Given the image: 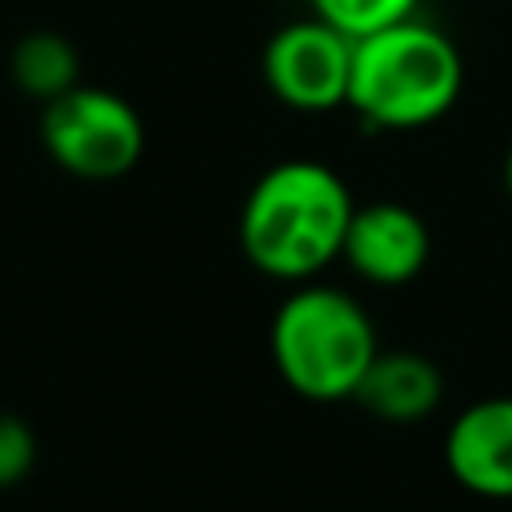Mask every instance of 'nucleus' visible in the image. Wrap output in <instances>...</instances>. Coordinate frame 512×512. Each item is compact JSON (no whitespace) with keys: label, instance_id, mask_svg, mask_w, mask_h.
Here are the masks:
<instances>
[{"label":"nucleus","instance_id":"obj_1","mask_svg":"<svg viewBox=\"0 0 512 512\" xmlns=\"http://www.w3.org/2000/svg\"><path fill=\"white\" fill-rule=\"evenodd\" d=\"M348 184L320 160H280L244 196L240 248L272 280L304 284L328 268L352 220Z\"/></svg>","mask_w":512,"mask_h":512},{"label":"nucleus","instance_id":"obj_2","mask_svg":"<svg viewBox=\"0 0 512 512\" xmlns=\"http://www.w3.org/2000/svg\"><path fill=\"white\" fill-rule=\"evenodd\" d=\"M464 84V60L436 24L416 16L352 44L348 108L372 128H424L440 120Z\"/></svg>","mask_w":512,"mask_h":512},{"label":"nucleus","instance_id":"obj_3","mask_svg":"<svg viewBox=\"0 0 512 512\" xmlns=\"http://www.w3.org/2000/svg\"><path fill=\"white\" fill-rule=\"evenodd\" d=\"M280 380L304 400H352L376 348L368 312L332 284H300L272 316L268 332Z\"/></svg>","mask_w":512,"mask_h":512},{"label":"nucleus","instance_id":"obj_4","mask_svg":"<svg viewBox=\"0 0 512 512\" xmlns=\"http://www.w3.org/2000/svg\"><path fill=\"white\" fill-rule=\"evenodd\" d=\"M40 144L76 180H120L144 156V120L120 92L80 80L44 104Z\"/></svg>","mask_w":512,"mask_h":512},{"label":"nucleus","instance_id":"obj_5","mask_svg":"<svg viewBox=\"0 0 512 512\" xmlns=\"http://www.w3.org/2000/svg\"><path fill=\"white\" fill-rule=\"evenodd\" d=\"M352 36L328 20H292L264 44V80L272 96L296 112H328L348 104Z\"/></svg>","mask_w":512,"mask_h":512},{"label":"nucleus","instance_id":"obj_6","mask_svg":"<svg viewBox=\"0 0 512 512\" xmlns=\"http://www.w3.org/2000/svg\"><path fill=\"white\" fill-rule=\"evenodd\" d=\"M428 224L400 200H372V204H356L348 232H344V248L340 260H348V268L380 288H396L408 284L424 272L428 264Z\"/></svg>","mask_w":512,"mask_h":512},{"label":"nucleus","instance_id":"obj_7","mask_svg":"<svg viewBox=\"0 0 512 512\" xmlns=\"http://www.w3.org/2000/svg\"><path fill=\"white\" fill-rule=\"evenodd\" d=\"M444 464L460 488L512 500V396L468 404L444 436Z\"/></svg>","mask_w":512,"mask_h":512},{"label":"nucleus","instance_id":"obj_8","mask_svg":"<svg viewBox=\"0 0 512 512\" xmlns=\"http://www.w3.org/2000/svg\"><path fill=\"white\" fill-rule=\"evenodd\" d=\"M440 396H444L440 368L420 352L392 348V352L372 356V364H368L364 380L356 384L352 400L360 408H368L372 416H380V420L412 424V420H424L428 412H436Z\"/></svg>","mask_w":512,"mask_h":512},{"label":"nucleus","instance_id":"obj_9","mask_svg":"<svg viewBox=\"0 0 512 512\" xmlns=\"http://www.w3.org/2000/svg\"><path fill=\"white\" fill-rule=\"evenodd\" d=\"M8 72L24 96L48 104L80 84V52L60 32H28L24 40H16Z\"/></svg>","mask_w":512,"mask_h":512},{"label":"nucleus","instance_id":"obj_10","mask_svg":"<svg viewBox=\"0 0 512 512\" xmlns=\"http://www.w3.org/2000/svg\"><path fill=\"white\" fill-rule=\"evenodd\" d=\"M308 4H312V16L328 20L344 36L360 40L368 32H380L388 24H400V20L416 16L420 0H308Z\"/></svg>","mask_w":512,"mask_h":512},{"label":"nucleus","instance_id":"obj_11","mask_svg":"<svg viewBox=\"0 0 512 512\" xmlns=\"http://www.w3.org/2000/svg\"><path fill=\"white\" fill-rule=\"evenodd\" d=\"M36 464V432L28 420L0 412V488L20 484Z\"/></svg>","mask_w":512,"mask_h":512},{"label":"nucleus","instance_id":"obj_12","mask_svg":"<svg viewBox=\"0 0 512 512\" xmlns=\"http://www.w3.org/2000/svg\"><path fill=\"white\" fill-rule=\"evenodd\" d=\"M504 184H508V192H512V148H508V156H504Z\"/></svg>","mask_w":512,"mask_h":512}]
</instances>
